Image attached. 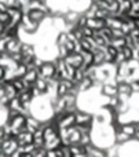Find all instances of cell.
Instances as JSON below:
<instances>
[{
    "label": "cell",
    "instance_id": "cell-1",
    "mask_svg": "<svg viewBox=\"0 0 139 157\" xmlns=\"http://www.w3.org/2000/svg\"><path fill=\"white\" fill-rule=\"evenodd\" d=\"M37 71H39V76H41V77L46 78V80H48V78H51L54 76L55 71H57V65L50 63V62H43L37 68Z\"/></svg>",
    "mask_w": 139,
    "mask_h": 157
},
{
    "label": "cell",
    "instance_id": "cell-2",
    "mask_svg": "<svg viewBox=\"0 0 139 157\" xmlns=\"http://www.w3.org/2000/svg\"><path fill=\"white\" fill-rule=\"evenodd\" d=\"M121 131H124L127 135L134 138L135 132H137V125H135V123H126V124H121Z\"/></svg>",
    "mask_w": 139,
    "mask_h": 157
},
{
    "label": "cell",
    "instance_id": "cell-3",
    "mask_svg": "<svg viewBox=\"0 0 139 157\" xmlns=\"http://www.w3.org/2000/svg\"><path fill=\"white\" fill-rule=\"evenodd\" d=\"M120 51L123 52V55H124V58H126V61H130V59H132V58H134V50H132L130 46H127V44L120 50Z\"/></svg>",
    "mask_w": 139,
    "mask_h": 157
}]
</instances>
